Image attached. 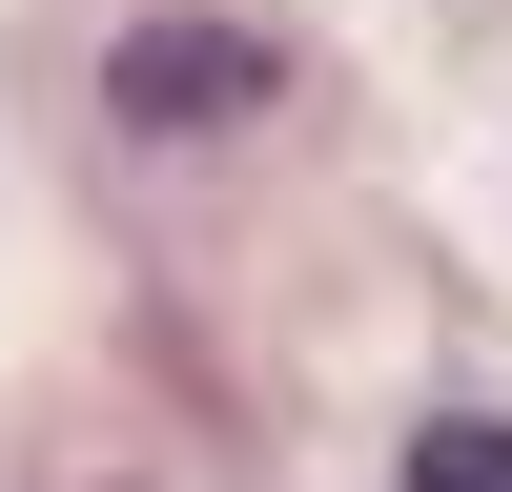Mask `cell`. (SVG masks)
I'll use <instances>...</instances> for the list:
<instances>
[{"label": "cell", "mask_w": 512, "mask_h": 492, "mask_svg": "<svg viewBox=\"0 0 512 492\" xmlns=\"http://www.w3.org/2000/svg\"><path fill=\"white\" fill-rule=\"evenodd\" d=\"M205 103H267V62H246V41H205V21H164V41H123V123H164V144H185Z\"/></svg>", "instance_id": "6da1fadb"}, {"label": "cell", "mask_w": 512, "mask_h": 492, "mask_svg": "<svg viewBox=\"0 0 512 492\" xmlns=\"http://www.w3.org/2000/svg\"><path fill=\"white\" fill-rule=\"evenodd\" d=\"M410 492H512V410H431L410 431Z\"/></svg>", "instance_id": "7a4b0ae2"}]
</instances>
